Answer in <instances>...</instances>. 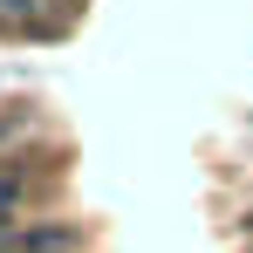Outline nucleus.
I'll return each instance as SVG.
<instances>
[{
  "mask_svg": "<svg viewBox=\"0 0 253 253\" xmlns=\"http://www.w3.org/2000/svg\"><path fill=\"white\" fill-rule=\"evenodd\" d=\"M0 226H14V178H0Z\"/></svg>",
  "mask_w": 253,
  "mask_h": 253,
  "instance_id": "nucleus-1",
  "label": "nucleus"
},
{
  "mask_svg": "<svg viewBox=\"0 0 253 253\" xmlns=\"http://www.w3.org/2000/svg\"><path fill=\"white\" fill-rule=\"evenodd\" d=\"M0 7H35V0H0Z\"/></svg>",
  "mask_w": 253,
  "mask_h": 253,
  "instance_id": "nucleus-2",
  "label": "nucleus"
}]
</instances>
